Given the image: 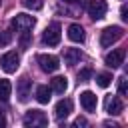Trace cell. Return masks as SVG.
I'll return each mask as SVG.
<instances>
[{"label":"cell","mask_w":128,"mask_h":128,"mask_svg":"<svg viewBox=\"0 0 128 128\" xmlns=\"http://www.w3.org/2000/svg\"><path fill=\"white\" fill-rule=\"evenodd\" d=\"M122 36H124V30H122L120 26H108V28H104L102 34H100V44H102L104 48H108V46H112L114 42H118Z\"/></svg>","instance_id":"obj_1"},{"label":"cell","mask_w":128,"mask_h":128,"mask_svg":"<svg viewBox=\"0 0 128 128\" xmlns=\"http://www.w3.org/2000/svg\"><path fill=\"white\" fill-rule=\"evenodd\" d=\"M12 28L16 30V32H28V30H32L34 28V24H36V20H34V16H28V14H16L14 18H12Z\"/></svg>","instance_id":"obj_2"},{"label":"cell","mask_w":128,"mask_h":128,"mask_svg":"<svg viewBox=\"0 0 128 128\" xmlns=\"http://www.w3.org/2000/svg\"><path fill=\"white\" fill-rule=\"evenodd\" d=\"M60 30H62L60 24H58V22H52V24L44 30V34H42V42H44L46 46H58V44H60V36H62Z\"/></svg>","instance_id":"obj_3"},{"label":"cell","mask_w":128,"mask_h":128,"mask_svg":"<svg viewBox=\"0 0 128 128\" xmlns=\"http://www.w3.org/2000/svg\"><path fill=\"white\" fill-rule=\"evenodd\" d=\"M22 122H24V126H28V128H30V126H32V128H34V126H46V124H48V116H46L42 110H28V112L24 114V120H22Z\"/></svg>","instance_id":"obj_4"},{"label":"cell","mask_w":128,"mask_h":128,"mask_svg":"<svg viewBox=\"0 0 128 128\" xmlns=\"http://www.w3.org/2000/svg\"><path fill=\"white\" fill-rule=\"evenodd\" d=\"M36 62H38L40 70H44V72H56L60 68V60L54 54H38Z\"/></svg>","instance_id":"obj_5"},{"label":"cell","mask_w":128,"mask_h":128,"mask_svg":"<svg viewBox=\"0 0 128 128\" xmlns=\"http://www.w3.org/2000/svg\"><path fill=\"white\" fill-rule=\"evenodd\" d=\"M18 64H20V56H18L16 52H6V54H2V58H0V68H2L4 72H8V74L16 72V70H18Z\"/></svg>","instance_id":"obj_6"},{"label":"cell","mask_w":128,"mask_h":128,"mask_svg":"<svg viewBox=\"0 0 128 128\" xmlns=\"http://www.w3.org/2000/svg\"><path fill=\"white\" fill-rule=\"evenodd\" d=\"M86 10L94 20H100V18H104V14L108 10V4L104 0H88L86 2Z\"/></svg>","instance_id":"obj_7"},{"label":"cell","mask_w":128,"mask_h":128,"mask_svg":"<svg viewBox=\"0 0 128 128\" xmlns=\"http://www.w3.org/2000/svg\"><path fill=\"white\" fill-rule=\"evenodd\" d=\"M124 56H126V50L124 48H118V50H112L106 54V66L110 68H120L124 64Z\"/></svg>","instance_id":"obj_8"},{"label":"cell","mask_w":128,"mask_h":128,"mask_svg":"<svg viewBox=\"0 0 128 128\" xmlns=\"http://www.w3.org/2000/svg\"><path fill=\"white\" fill-rule=\"evenodd\" d=\"M30 90H32V80L28 76H22L18 80V86H16V92H18V100L20 102H26L30 98Z\"/></svg>","instance_id":"obj_9"},{"label":"cell","mask_w":128,"mask_h":128,"mask_svg":"<svg viewBox=\"0 0 128 128\" xmlns=\"http://www.w3.org/2000/svg\"><path fill=\"white\" fill-rule=\"evenodd\" d=\"M96 104H98V100H96V94H94V92L84 90V92L80 94V106H82L86 112H94V110H96Z\"/></svg>","instance_id":"obj_10"},{"label":"cell","mask_w":128,"mask_h":128,"mask_svg":"<svg viewBox=\"0 0 128 128\" xmlns=\"http://www.w3.org/2000/svg\"><path fill=\"white\" fill-rule=\"evenodd\" d=\"M104 108H106V112H108L110 116H118V114L124 110V104H122V100L116 98V96H106Z\"/></svg>","instance_id":"obj_11"},{"label":"cell","mask_w":128,"mask_h":128,"mask_svg":"<svg viewBox=\"0 0 128 128\" xmlns=\"http://www.w3.org/2000/svg\"><path fill=\"white\" fill-rule=\"evenodd\" d=\"M70 112H72V100H70V98H62V100L56 104V108H54V114H56L58 120L66 118Z\"/></svg>","instance_id":"obj_12"},{"label":"cell","mask_w":128,"mask_h":128,"mask_svg":"<svg viewBox=\"0 0 128 128\" xmlns=\"http://www.w3.org/2000/svg\"><path fill=\"white\" fill-rule=\"evenodd\" d=\"M68 38H70L72 42H78V44H82V42H84V38H86V34H84V28H82L80 24H70V26H68Z\"/></svg>","instance_id":"obj_13"},{"label":"cell","mask_w":128,"mask_h":128,"mask_svg":"<svg viewBox=\"0 0 128 128\" xmlns=\"http://www.w3.org/2000/svg\"><path fill=\"white\" fill-rule=\"evenodd\" d=\"M82 60V52L78 50V48H66L64 50V62L68 64V66H74V64H78Z\"/></svg>","instance_id":"obj_14"},{"label":"cell","mask_w":128,"mask_h":128,"mask_svg":"<svg viewBox=\"0 0 128 128\" xmlns=\"http://www.w3.org/2000/svg\"><path fill=\"white\" fill-rule=\"evenodd\" d=\"M50 88H52V92L64 94V92L68 90V80H66V76H54V78L50 80Z\"/></svg>","instance_id":"obj_15"},{"label":"cell","mask_w":128,"mask_h":128,"mask_svg":"<svg viewBox=\"0 0 128 128\" xmlns=\"http://www.w3.org/2000/svg\"><path fill=\"white\" fill-rule=\"evenodd\" d=\"M50 98H52V88H48V86H38L36 88V100L40 104H48Z\"/></svg>","instance_id":"obj_16"},{"label":"cell","mask_w":128,"mask_h":128,"mask_svg":"<svg viewBox=\"0 0 128 128\" xmlns=\"http://www.w3.org/2000/svg\"><path fill=\"white\" fill-rule=\"evenodd\" d=\"M10 94H12V84H10V80H0V100H8L10 98Z\"/></svg>","instance_id":"obj_17"},{"label":"cell","mask_w":128,"mask_h":128,"mask_svg":"<svg viewBox=\"0 0 128 128\" xmlns=\"http://www.w3.org/2000/svg\"><path fill=\"white\" fill-rule=\"evenodd\" d=\"M24 8H30V10H42L44 8V0H20Z\"/></svg>","instance_id":"obj_18"},{"label":"cell","mask_w":128,"mask_h":128,"mask_svg":"<svg viewBox=\"0 0 128 128\" xmlns=\"http://www.w3.org/2000/svg\"><path fill=\"white\" fill-rule=\"evenodd\" d=\"M110 82H112V76H110V74H98V76H96V84H98L100 88L110 86Z\"/></svg>","instance_id":"obj_19"},{"label":"cell","mask_w":128,"mask_h":128,"mask_svg":"<svg viewBox=\"0 0 128 128\" xmlns=\"http://www.w3.org/2000/svg\"><path fill=\"white\" fill-rule=\"evenodd\" d=\"M92 78V68H82L78 72V82H88Z\"/></svg>","instance_id":"obj_20"},{"label":"cell","mask_w":128,"mask_h":128,"mask_svg":"<svg viewBox=\"0 0 128 128\" xmlns=\"http://www.w3.org/2000/svg\"><path fill=\"white\" fill-rule=\"evenodd\" d=\"M118 92L122 96H126V92H128V80H126V76H120L118 78Z\"/></svg>","instance_id":"obj_21"},{"label":"cell","mask_w":128,"mask_h":128,"mask_svg":"<svg viewBox=\"0 0 128 128\" xmlns=\"http://www.w3.org/2000/svg\"><path fill=\"white\" fill-rule=\"evenodd\" d=\"M12 42V34L10 32H0V46H8Z\"/></svg>","instance_id":"obj_22"},{"label":"cell","mask_w":128,"mask_h":128,"mask_svg":"<svg viewBox=\"0 0 128 128\" xmlns=\"http://www.w3.org/2000/svg\"><path fill=\"white\" fill-rule=\"evenodd\" d=\"M28 42H30V32H22V36H20V44H22V48H26Z\"/></svg>","instance_id":"obj_23"},{"label":"cell","mask_w":128,"mask_h":128,"mask_svg":"<svg viewBox=\"0 0 128 128\" xmlns=\"http://www.w3.org/2000/svg\"><path fill=\"white\" fill-rule=\"evenodd\" d=\"M120 18H122L124 22L128 20V8H126V6H122V8H120Z\"/></svg>","instance_id":"obj_24"},{"label":"cell","mask_w":128,"mask_h":128,"mask_svg":"<svg viewBox=\"0 0 128 128\" xmlns=\"http://www.w3.org/2000/svg\"><path fill=\"white\" fill-rule=\"evenodd\" d=\"M74 126H88V122H86V118H76Z\"/></svg>","instance_id":"obj_25"},{"label":"cell","mask_w":128,"mask_h":128,"mask_svg":"<svg viewBox=\"0 0 128 128\" xmlns=\"http://www.w3.org/2000/svg\"><path fill=\"white\" fill-rule=\"evenodd\" d=\"M6 126V118H4V114L0 112V128H4Z\"/></svg>","instance_id":"obj_26"},{"label":"cell","mask_w":128,"mask_h":128,"mask_svg":"<svg viewBox=\"0 0 128 128\" xmlns=\"http://www.w3.org/2000/svg\"><path fill=\"white\" fill-rule=\"evenodd\" d=\"M62 2H68V4H76V2H80V0H62Z\"/></svg>","instance_id":"obj_27"},{"label":"cell","mask_w":128,"mask_h":128,"mask_svg":"<svg viewBox=\"0 0 128 128\" xmlns=\"http://www.w3.org/2000/svg\"><path fill=\"white\" fill-rule=\"evenodd\" d=\"M0 4H2V0H0Z\"/></svg>","instance_id":"obj_28"}]
</instances>
